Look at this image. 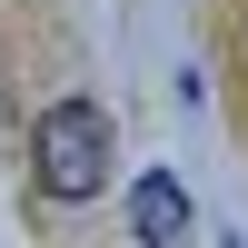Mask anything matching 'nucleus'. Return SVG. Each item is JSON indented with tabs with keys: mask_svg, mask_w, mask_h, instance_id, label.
I'll use <instances>...</instances> for the list:
<instances>
[{
	"mask_svg": "<svg viewBox=\"0 0 248 248\" xmlns=\"http://www.w3.org/2000/svg\"><path fill=\"white\" fill-rule=\"evenodd\" d=\"M30 179L60 209L99 199V179H109V109H99V99H50L40 129H30Z\"/></svg>",
	"mask_w": 248,
	"mask_h": 248,
	"instance_id": "1",
	"label": "nucleus"
},
{
	"mask_svg": "<svg viewBox=\"0 0 248 248\" xmlns=\"http://www.w3.org/2000/svg\"><path fill=\"white\" fill-rule=\"evenodd\" d=\"M129 238L139 248H189V189L169 169H139L129 179Z\"/></svg>",
	"mask_w": 248,
	"mask_h": 248,
	"instance_id": "2",
	"label": "nucleus"
},
{
	"mask_svg": "<svg viewBox=\"0 0 248 248\" xmlns=\"http://www.w3.org/2000/svg\"><path fill=\"white\" fill-rule=\"evenodd\" d=\"M218 248H248V238H218Z\"/></svg>",
	"mask_w": 248,
	"mask_h": 248,
	"instance_id": "3",
	"label": "nucleus"
}]
</instances>
